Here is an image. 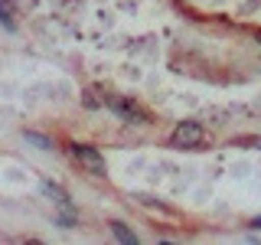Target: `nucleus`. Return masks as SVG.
<instances>
[{
	"label": "nucleus",
	"mask_w": 261,
	"mask_h": 245,
	"mask_svg": "<svg viewBox=\"0 0 261 245\" xmlns=\"http://www.w3.org/2000/svg\"><path fill=\"white\" fill-rule=\"evenodd\" d=\"M111 232H114V239H118V242H137V235L130 232L124 223H111Z\"/></svg>",
	"instance_id": "nucleus-5"
},
{
	"label": "nucleus",
	"mask_w": 261,
	"mask_h": 245,
	"mask_svg": "<svg viewBox=\"0 0 261 245\" xmlns=\"http://www.w3.org/2000/svg\"><path fill=\"white\" fill-rule=\"evenodd\" d=\"M43 190H46V196H49V200H56V203H59V206H62V209H72V203H69V196H65V193L59 190V186H53V183H46V186H43Z\"/></svg>",
	"instance_id": "nucleus-4"
},
{
	"label": "nucleus",
	"mask_w": 261,
	"mask_h": 245,
	"mask_svg": "<svg viewBox=\"0 0 261 245\" xmlns=\"http://www.w3.org/2000/svg\"><path fill=\"white\" fill-rule=\"evenodd\" d=\"M255 226H258V229H261V216H258V219H255Z\"/></svg>",
	"instance_id": "nucleus-8"
},
{
	"label": "nucleus",
	"mask_w": 261,
	"mask_h": 245,
	"mask_svg": "<svg viewBox=\"0 0 261 245\" xmlns=\"http://www.w3.org/2000/svg\"><path fill=\"white\" fill-rule=\"evenodd\" d=\"M10 13H13V7L4 0V4H0V20H4V27H7V30H13V16H10Z\"/></svg>",
	"instance_id": "nucleus-7"
},
{
	"label": "nucleus",
	"mask_w": 261,
	"mask_h": 245,
	"mask_svg": "<svg viewBox=\"0 0 261 245\" xmlns=\"http://www.w3.org/2000/svg\"><path fill=\"white\" fill-rule=\"evenodd\" d=\"M199 141H202V128L196 125V121H183V125L173 131V137H170L173 147H196Z\"/></svg>",
	"instance_id": "nucleus-2"
},
{
	"label": "nucleus",
	"mask_w": 261,
	"mask_h": 245,
	"mask_svg": "<svg viewBox=\"0 0 261 245\" xmlns=\"http://www.w3.org/2000/svg\"><path fill=\"white\" fill-rule=\"evenodd\" d=\"M111 108H114V114H121L124 121H137V125L147 121V114L137 108V105H130V102H111Z\"/></svg>",
	"instance_id": "nucleus-3"
},
{
	"label": "nucleus",
	"mask_w": 261,
	"mask_h": 245,
	"mask_svg": "<svg viewBox=\"0 0 261 245\" xmlns=\"http://www.w3.org/2000/svg\"><path fill=\"white\" fill-rule=\"evenodd\" d=\"M23 137H27L30 144H36L39 151H49V147H53V141H49V137H43V134H36V131H27Z\"/></svg>",
	"instance_id": "nucleus-6"
},
{
	"label": "nucleus",
	"mask_w": 261,
	"mask_h": 245,
	"mask_svg": "<svg viewBox=\"0 0 261 245\" xmlns=\"http://www.w3.org/2000/svg\"><path fill=\"white\" fill-rule=\"evenodd\" d=\"M72 154H75V160H79L82 167L88 170V174H95V177H105V157L95 151V147L75 144V147H72Z\"/></svg>",
	"instance_id": "nucleus-1"
}]
</instances>
